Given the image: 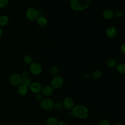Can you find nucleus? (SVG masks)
<instances>
[{
    "label": "nucleus",
    "instance_id": "1",
    "mask_svg": "<svg viewBox=\"0 0 125 125\" xmlns=\"http://www.w3.org/2000/svg\"><path fill=\"white\" fill-rule=\"evenodd\" d=\"M71 114L76 118L84 119L89 116V111L85 106L83 104H77L72 108Z\"/></svg>",
    "mask_w": 125,
    "mask_h": 125
},
{
    "label": "nucleus",
    "instance_id": "2",
    "mask_svg": "<svg viewBox=\"0 0 125 125\" xmlns=\"http://www.w3.org/2000/svg\"><path fill=\"white\" fill-rule=\"evenodd\" d=\"M90 0H71L70 5L71 8L75 11H83L88 7Z\"/></svg>",
    "mask_w": 125,
    "mask_h": 125
},
{
    "label": "nucleus",
    "instance_id": "3",
    "mask_svg": "<svg viewBox=\"0 0 125 125\" xmlns=\"http://www.w3.org/2000/svg\"><path fill=\"white\" fill-rule=\"evenodd\" d=\"M54 102L52 99L49 98H43L40 102V107L44 110H50L53 108Z\"/></svg>",
    "mask_w": 125,
    "mask_h": 125
},
{
    "label": "nucleus",
    "instance_id": "4",
    "mask_svg": "<svg viewBox=\"0 0 125 125\" xmlns=\"http://www.w3.org/2000/svg\"><path fill=\"white\" fill-rule=\"evenodd\" d=\"M26 18L31 21H37L39 17V12L34 7L28 8L25 12Z\"/></svg>",
    "mask_w": 125,
    "mask_h": 125
},
{
    "label": "nucleus",
    "instance_id": "5",
    "mask_svg": "<svg viewBox=\"0 0 125 125\" xmlns=\"http://www.w3.org/2000/svg\"><path fill=\"white\" fill-rule=\"evenodd\" d=\"M64 83V80L61 76L57 75L54 76L51 81L50 84L54 89H59L62 87Z\"/></svg>",
    "mask_w": 125,
    "mask_h": 125
},
{
    "label": "nucleus",
    "instance_id": "6",
    "mask_svg": "<svg viewBox=\"0 0 125 125\" xmlns=\"http://www.w3.org/2000/svg\"><path fill=\"white\" fill-rule=\"evenodd\" d=\"M22 78L19 73H14L12 74L9 78L10 84L14 86H19L21 84Z\"/></svg>",
    "mask_w": 125,
    "mask_h": 125
},
{
    "label": "nucleus",
    "instance_id": "7",
    "mask_svg": "<svg viewBox=\"0 0 125 125\" xmlns=\"http://www.w3.org/2000/svg\"><path fill=\"white\" fill-rule=\"evenodd\" d=\"M30 72L34 75H38L40 74L42 71L41 65L37 62H32L29 66Z\"/></svg>",
    "mask_w": 125,
    "mask_h": 125
},
{
    "label": "nucleus",
    "instance_id": "8",
    "mask_svg": "<svg viewBox=\"0 0 125 125\" xmlns=\"http://www.w3.org/2000/svg\"><path fill=\"white\" fill-rule=\"evenodd\" d=\"M62 103L63 104V107H64V108L67 110H71L75 105L73 99L69 97L65 98Z\"/></svg>",
    "mask_w": 125,
    "mask_h": 125
},
{
    "label": "nucleus",
    "instance_id": "9",
    "mask_svg": "<svg viewBox=\"0 0 125 125\" xmlns=\"http://www.w3.org/2000/svg\"><path fill=\"white\" fill-rule=\"evenodd\" d=\"M29 88L30 90L34 94L41 92L42 89L41 84L37 82H32L29 86Z\"/></svg>",
    "mask_w": 125,
    "mask_h": 125
},
{
    "label": "nucleus",
    "instance_id": "10",
    "mask_svg": "<svg viewBox=\"0 0 125 125\" xmlns=\"http://www.w3.org/2000/svg\"><path fill=\"white\" fill-rule=\"evenodd\" d=\"M41 93L43 96L48 97L53 94L54 93V89L50 85H46L42 88Z\"/></svg>",
    "mask_w": 125,
    "mask_h": 125
},
{
    "label": "nucleus",
    "instance_id": "11",
    "mask_svg": "<svg viewBox=\"0 0 125 125\" xmlns=\"http://www.w3.org/2000/svg\"><path fill=\"white\" fill-rule=\"evenodd\" d=\"M117 30L116 29L112 26H109L106 30V36L110 38H113L116 36L117 34Z\"/></svg>",
    "mask_w": 125,
    "mask_h": 125
},
{
    "label": "nucleus",
    "instance_id": "12",
    "mask_svg": "<svg viewBox=\"0 0 125 125\" xmlns=\"http://www.w3.org/2000/svg\"><path fill=\"white\" fill-rule=\"evenodd\" d=\"M114 16V12L110 9L104 10L103 13V17L105 20H110Z\"/></svg>",
    "mask_w": 125,
    "mask_h": 125
},
{
    "label": "nucleus",
    "instance_id": "13",
    "mask_svg": "<svg viewBox=\"0 0 125 125\" xmlns=\"http://www.w3.org/2000/svg\"><path fill=\"white\" fill-rule=\"evenodd\" d=\"M28 87L26 86L21 84L18 86V93L21 96H25L26 95L28 91Z\"/></svg>",
    "mask_w": 125,
    "mask_h": 125
},
{
    "label": "nucleus",
    "instance_id": "14",
    "mask_svg": "<svg viewBox=\"0 0 125 125\" xmlns=\"http://www.w3.org/2000/svg\"><path fill=\"white\" fill-rule=\"evenodd\" d=\"M9 19L6 15H2L0 16V26L4 27L6 26L9 22Z\"/></svg>",
    "mask_w": 125,
    "mask_h": 125
},
{
    "label": "nucleus",
    "instance_id": "15",
    "mask_svg": "<svg viewBox=\"0 0 125 125\" xmlns=\"http://www.w3.org/2000/svg\"><path fill=\"white\" fill-rule=\"evenodd\" d=\"M37 24L41 27H44L47 24V20L44 16H39L37 20Z\"/></svg>",
    "mask_w": 125,
    "mask_h": 125
},
{
    "label": "nucleus",
    "instance_id": "16",
    "mask_svg": "<svg viewBox=\"0 0 125 125\" xmlns=\"http://www.w3.org/2000/svg\"><path fill=\"white\" fill-rule=\"evenodd\" d=\"M58 121L55 117H50L45 121L46 125H57Z\"/></svg>",
    "mask_w": 125,
    "mask_h": 125
},
{
    "label": "nucleus",
    "instance_id": "17",
    "mask_svg": "<svg viewBox=\"0 0 125 125\" xmlns=\"http://www.w3.org/2000/svg\"><path fill=\"white\" fill-rule=\"evenodd\" d=\"M117 71L121 74H124L125 73V64L124 63H119L116 66Z\"/></svg>",
    "mask_w": 125,
    "mask_h": 125
},
{
    "label": "nucleus",
    "instance_id": "18",
    "mask_svg": "<svg viewBox=\"0 0 125 125\" xmlns=\"http://www.w3.org/2000/svg\"><path fill=\"white\" fill-rule=\"evenodd\" d=\"M102 76V72L99 70H95L91 74V77L93 79L98 80Z\"/></svg>",
    "mask_w": 125,
    "mask_h": 125
},
{
    "label": "nucleus",
    "instance_id": "19",
    "mask_svg": "<svg viewBox=\"0 0 125 125\" xmlns=\"http://www.w3.org/2000/svg\"><path fill=\"white\" fill-rule=\"evenodd\" d=\"M32 83V82L31 79L29 77H28V78L22 79L21 84L26 86L27 87H29Z\"/></svg>",
    "mask_w": 125,
    "mask_h": 125
},
{
    "label": "nucleus",
    "instance_id": "20",
    "mask_svg": "<svg viewBox=\"0 0 125 125\" xmlns=\"http://www.w3.org/2000/svg\"><path fill=\"white\" fill-rule=\"evenodd\" d=\"M32 60H33L32 58L31 57V56H30L29 55H25L23 58V61L24 62L27 64H31L32 62Z\"/></svg>",
    "mask_w": 125,
    "mask_h": 125
},
{
    "label": "nucleus",
    "instance_id": "21",
    "mask_svg": "<svg viewBox=\"0 0 125 125\" xmlns=\"http://www.w3.org/2000/svg\"><path fill=\"white\" fill-rule=\"evenodd\" d=\"M106 64H107L108 66H109L110 67H114L116 65V61L114 59L110 58V59H109L107 61Z\"/></svg>",
    "mask_w": 125,
    "mask_h": 125
},
{
    "label": "nucleus",
    "instance_id": "22",
    "mask_svg": "<svg viewBox=\"0 0 125 125\" xmlns=\"http://www.w3.org/2000/svg\"><path fill=\"white\" fill-rule=\"evenodd\" d=\"M53 108H54L57 110H60L63 108L62 103L61 102L57 101L54 104Z\"/></svg>",
    "mask_w": 125,
    "mask_h": 125
},
{
    "label": "nucleus",
    "instance_id": "23",
    "mask_svg": "<svg viewBox=\"0 0 125 125\" xmlns=\"http://www.w3.org/2000/svg\"><path fill=\"white\" fill-rule=\"evenodd\" d=\"M50 72L53 76H57L59 73V69L56 66H53L50 69Z\"/></svg>",
    "mask_w": 125,
    "mask_h": 125
},
{
    "label": "nucleus",
    "instance_id": "24",
    "mask_svg": "<svg viewBox=\"0 0 125 125\" xmlns=\"http://www.w3.org/2000/svg\"><path fill=\"white\" fill-rule=\"evenodd\" d=\"M97 125H110V123L108 120L103 119L98 122Z\"/></svg>",
    "mask_w": 125,
    "mask_h": 125
},
{
    "label": "nucleus",
    "instance_id": "25",
    "mask_svg": "<svg viewBox=\"0 0 125 125\" xmlns=\"http://www.w3.org/2000/svg\"><path fill=\"white\" fill-rule=\"evenodd\" d=\"M9 3V0H0V8L6 7Z\"/></svg>",
    "mask_w": 125,
    "mask_h": 125
},
{
    "label": "nucleus",
    "instance_id": "26",
    "mask_svg": "<svg viewBox=\"0 0 125 125\" xmlns=\"http://www.w3.org/2000/svg\"><path fill=\"white\" fill-rule=\"evenodd\" d=\"M35 99L37 101L41 102L43 99V95L41 92L36 93L35 95Z\"/></svg>",
    "mask_w": 125,
    "mask_h": 125
},
{
    "label": "nucleus",
    "instance_id": "27",
    "mask_svg": "<svg viewBox=\"0 0 125 125\" xmlns=\"http://www.w3.org/2000/svg\"><path fill=\"white\" fill-rule=\"evenodd\" d=\"M124 13L123 11L121 10H118L115 13H114V16L117 18H121L123 16Z\"/></svg>",
    "mask_w": 125,
    "mask_h": 125
},
{
    "label": "nucleus",
    "instance_id": "28",
    "mask_svg": "<svg viewBox=\"0 0 125 125\" xmlns=\"http://www.w3.org/2000/svg\"><path fill=\"white\" fill-rule=\"evenodd\" d=\"M21 76L22 79L23 78H28L29 77V73L27 71H24L22 73Z\"/></svg>",
    "mask_w": 125,
    "mask_h": 125
},
{
    "label": "nucleus",
    "instance_id": "29",
    "mask_svg": "<svg viewBox=\"0 0 125 125\" xmlns=\"http://www.w3.org/2000/svg\"><path fill=\"white\" fill-rule=\"evenodd\" d=\"M120 50L122 53L125 54V43H123L120 46Z\"/></svg>",
    "mask_w": 125,
    "mask_h": 125
},
{
    "label": "nucleus",
    "instance_id": "30",
    "mask_svg": "<svg viewBox=\"0 0 125 125\" xmlns=\"http://www.w3.org/2000/svg\"><path fill=\"white\" fill-rule=\"evenodd\" d=\"M57 125H67L66 123L63 121H60L58 122Z\"/></svg>",
    "mask_w": 125,
    "mask_h": 125
},
{
    "label": "nucleus",
    "instance_id": "31",
    "mask_svg": "<svg viewBox=\"0 0 125 125\" xmlns=\"http://www.w3.org/2000/svg\"><path fill=\"white\" fill-rule=\"evenodd\" d=\"M90 75L88 73H86L84 75V77L85 79H89L90 78Z\"/></svg>",
    "mask_w": 125,
    "mask_h": 125
},
{
    "label": "nucleus",
    "instance_id": "32",
    "mask_svg": "<svg viewBox=\"0 0 125 125\" xmlns=\"http://www.w3.org/2000/svg\"><path fill=\"white\" fill-rule=\"evenodd\" d=\"M2 34H3V31L1 27L0 26V38L2 36Z\"/></svg>",
    "mask_w": 125,
    "mask_h": 125
},
{
    "label": "nucleus",
    "instance_id": "33",
    "mask_svg": "<svg viewBox=\"0 0 125 125\" xmlns=\"http://www.w3.org/2000/svg\"><path fill=\"white\" fill-rule=\"evenodd\" d=\"M115 125H123V124L121 122H117L115 124Z\"/></svg>",
    "mask_w": 125,
    "mask_h": 125
},
{
    "label": "nucleus",
    "instance_id": "34",
    "mask_svg": "<svg viewBox=\"0 0 125 125\" xmlns=\"http://www.w3.org/2000/svg\"></svg>",
    "mask_w": 125,
    "mask_h": 125
}]
</instances>
